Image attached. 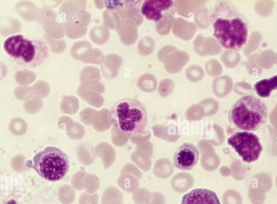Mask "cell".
<instances>
[{"label":"cell","instance_id":"1","mask_svg":"<svg viewBox=\"0 0 277 204\" xmlns=\"http://www.w3.org/2000/svg\"><path fill=\"white\" fill-rule=\"evenodd\" d=\"M213 36L226 49L239 50L247 43L249 25L239 10L228 2L215 4L210 15Z\"/></svg>","mask_w":277,"mask_h":204},{"label":"cell","instance_id":"2","mask_svg":"<svg viewBox=\"0 0 277 204\" xmlns=\"http://www.w3.org/2000/svg\"><path fill=\"white\" fill-rule=\"evenodd\" d=\"M108 118L119 134L128 137L144 133L148 122L145 106L135 98L118 100L109 111Z\"/></svg>","mask_w":277,"mask_h":204},{"label":"cell","instance_id":"3","mask_svg":"<svg viewBox=\"0 0 277 204\" xmlns=\"http://www.w3.org/2000/svg\"><path fill=\"white\" fill-rule=\"evenodd\" d=\"M4 47L17 64L25 68H36L45 63L49 57V48L45 40L29 39L23 35L8 37Z\"/></svg>","mask_w":277,"mask_h":204},{"label":"cell","instance_id":"4","mask_svg":"<svg viewBox=\"0 0 277 204\" xmlns=\"http://www.w3.org/2000/svg\"><path fill=\"white\" fill-rule=\"evenodd\" d=\"M268 109L260 98L245 95L236 100L231 107L229 120L235 128L244 131H255L266 122Z\"/></svg>","mask_w":277,"mask_h":204},{"label":"cell","instance_id":"5","mask_svg":"<svg viewBox=\"0 0 277 204\" xmlns=\"http://www.w3.org/2000/svg\"><path fill=\"white\" fill-rule=\"evenodd\" d=\"M26 165L33 168L43 178L51 181L62 179L66 175L69 162L65 153L55 147H48L37 153L32 161Z\"/></svg>","mask_w":277,"mask_h":204},{"label":"cell","instance_id":"6","mask_svg":"<svg viewBox=\"0 0 277 204\" xmlns=\"http://www.w3.org/2000/svg\"><path fill=\"white\" fill-rule=\"evenodd\" d=\"M228 142L246 162L257 160L263 151L259 137L249 131L236 132L228 139Z\"/></svg>","mask_w":277,"mask_h":204},{"label":"cell","instance_id":"7","mask_svg":"<svg viewBox=\"0 0 277 204\" xmlns=\"http://www.w3.org/2000/svg\"><path fill=\"white\" fill-rule=\"evenodd\" d=\"M140 12L147 19L159 23L176 13L175 2L170 0H146Z\"/></svg>","mask_w":277,"mask_h":204},{"label":"cell","instance_id":"8","mask_svg":"<svg viewBox=\"0 0 277 204\" xmlns=\"http://www.w3.org/2000/svg\"><path fill=\"white\" fill-rule=\"evenodd\" d=\"M199 151L190 142H184L174 152L173 162L174 167L182 170H191L197 164Z\"/></svg>","mask_w":277,"mask_h":204},{"label":"cell","instance_id":"9","mask_svg":"<svg viewBox=\"0 0 277 204\" xmlns=\"http://www.w3.org/2000/svg\"><path fill=\"white\" fill-rule=\"evenodd\" d=\"M181 204H221L214 191L207 189H196L184 195Z\"/></svg>","mask_w":277,"mask_h":204},{"label":"cell","instance_id":"10","mask_svg":"<svg viewBox=\"0 0 277 204\" xmlns=\"http://www.w3.org/2000/svg\"><path fill=\"white\" fill-rule=\"evenodd\" d=\"M15 9L17 13L26 21L35 22L38 19L39 9L33 2H19L16 5Z\"/></svg>","mask_w":277,"mask_h":204},{"label":"cell","instance_id":"11","mask_svg":"<svg viewBox=\"0 0 277 204\" xmlns=\"http://www.w3.org/2000/svg\"><path fill=\"white\" fill-rule=\"evenodd\" d=\"M21 23L15 18L4 16L0 18V34L8 36L21 32Z\"/></svg>","mask_w":277,"mask_h":204},{"label":"cell","instance_id":"12","mask_svg":"<svg viewBox=\"0 0 277 204\" xmlns=\"http://www.w3.org/2000/svg\"><path fill=\"white\" fill-rule=\"evenodd\" d=\"M277 88V76L275 75L270 78L262 79L254 85V89L260 97H269L271 92Z\"/></svg>","mask_w":277,"mask_h":204},{"label":"cell","instance_id":"13","mask_svg":"<svg viewBox=\"0 0 277 204\" xmlns=\"http://www.w3.org/2000/svg\"><path fill=\"white\" fill-rule=\"evenodd\" d=\"M14 78L20 86H28L34 83L36 79V75L30 70H19L15 73Z\"/></svg>","mask_w":277,"mask_h":204},{"label":"cell","instance_id":"14","mask_svg":"<svg viewBox=\"0 0 277 204\" xmlns=\"http://www.w3.org/2000/svg\"><path fill=\"white\" fill-rule=\"evenodd\" d=\"M52 16L53 12L48 9L46 8L39 9V15L38 20L43 25L47 24L48 20L52 18Z\"/></svg>","mask_w":277,"mask_h":204},{"label":"cell","instance_id":"15","mask_svg":"<svg viewBox=\"0 0 277 204\" xmlns=\"http://www.w3.org/2000/svg\"><path fill=\"white\" fill-rule=\"evenodd\" d=\"M31 87L32 92L35 94H42L46 88H48V86L45 81L39 80Z\"/></svg>","mask_w":277,"mask_h":204},{"label":"cell","instance_id":"16","mask_svg":"<svg viewBox=\"0 0 277 204\" xmlns=\"http://www.w3.org/2000/svg\"><path fill=\"white\" fill-rule=\"evenodd\" d=\"M8 69L7 66L3 62H0V80L4 79L7 75Z\"/></svg>","mask_w":277,"mask_h":204}]
</instances>
